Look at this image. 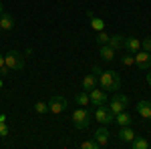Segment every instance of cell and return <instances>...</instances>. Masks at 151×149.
Returning <instances> with one entry per match:
<instances>
[{
  "label": "cell",
  "mask_w": 151,
  "mask_h": 149,
  "mask_svg": "<svg viewBox=\"0 0 151 149\" xmlns=\"http://www.w3.org/2000/svg\"><path fill=\"white\" fill-rule=\"evenodd\" d=\"M141 48L147 50V53H151V36H145V38L141 40Z\"/></svg>",
  "instance_id": "26"
},
{
  "label": "cell",
  "mask_w": 151,
  "mask_h": 149,
  "mask_svg": "<svg viewBox=\"0 0 151 149\" xmlns=\"http://www.w3.org/2000/svg\"><path fill=\"white\" fill-rule=\"evenodd\" d=\"M115 123H117L119 127H131L133 119H131V115H129L127 111H121V113L115 115Z\"/></svg>",
  "instance_id": "15"
},
{
  "label": "cell",
  "mask_w": 151,
  "mask_h": 149,
  "mask_svg": "<svg viewBox=\"0 0 151 149\" xmlns=\"http://www.w3.org/2000/svg\"><path fill=\"white\" fill-rule=\"evenodd\" d=\"M8 73H10V69L6 67V60H4V55H0V75H2V77H6Z\"/></svg>",
  "instance_id": "25"
},
{
  "label": "cell",
  "mask_w": 151,
  "mask_h": 149,
  "mask_svg": "<svg viewBox=\"0 0 151 149\" xmlns=\"http://www.w3.org/2000/svg\"><path fill=\"white\" fill-rule=\"evenodd\" d=\"M91 119H93V113L89 111V109H85V107H79L75 113H73V125L75 129H87V127L91 125Z\"/></svg>",
  "instance_id": "2"
},
{
  "label": "cell",
  "mask_w": 151,
  "mask_h": 149,
  "mask_svg": "<svg viewBox=\"0 0 151 149\" xmlns=\"http://www.w3.org/2000/svg\"><path fill=\"white\" fill-rule=\"evenodd\" d=\"M75 101L79 103V107H87V105L91 103V99H89V93L87 91H79L75 95Z\"/></svg>",
  "instance_id": "19"
},
{
  "label": "cell",
  "mask_w": 151,
  "mask_h": 149,
  "mask_svg": "<svg viewBox=\"0 0 151 149\" xmlns=\"http://www.w3.org/2000/svg\"><path fill=\"white\" fill-rule=\"evenodd\" d=\"M123 45H125V36H121V35L109 36V46H111V48H115V50H121V48H123Z\"/></svg>",
  "instance_id": "17"
},
{
  "label": "cell",
  "mask_w": 151,
  "mask_h": 149,
  "mask_svg": "<svg viewBox=\"0 0 151 149\" xmlns=\"http://www.w3.org/2000/svg\"><path fill=\"white\" fill-rule=\"evenodd\" d=\"M91 28L95 32H101V30H105V22L101 18H97V16H91Z\"/></svg>",
  "instance_id": "20"
},
{
  "label": "cell",
  "mask_w": 151,
  "mask_h": 149,
  "mask_svg": "<svg viewBox=\"0 0 151 149\" xmlns=\"http://www.w3.org/2000/svg\"><path fill=\"white\" fill-rule=\"evenodd\" d=\"M123 48H125L127 53H131V55H135L137 50H141V38H135V36H129V38H125V45H123Z\"/></svg>",
  "instance_id": "10"
},
{
  "label": "cell",
  "mask_w": 151,
  "mask_h": 149,
  "mask_svg": "<svg viewBox=\"0 0 151 149\" xmlns=\"http://www.w3.org/2000/svg\"><path fill=\"white\" fill-rule=\"evenodd\" d=\"M2 12H4V6H2V2H0V16H2Z\"/></svg>",
  "instance_id": "30"
},
{
  "label": "cell",
  "mask_w": 151,
  "mask_h": 149,
  "mask_svg": "<svg viewBox=\"0 0 151 149\" xmlns=\"http://www.w3.org/2000/svg\"><path fill=\"white\" fill-rule=\"evenodd\" d=\"M127 105H129V99L125 97V95H113V99H111V101H107V107L111 109V113H113V115L125 111V109H127Z\"/></svg>",
  "instance_id": "6"
},
{
  "label": "cell",
  "mask_w": 151,
  "mask_h": 149,
  "mask_svg": "<svg viewBox=\"0 0 151 149\" xmlns=\"http://www.w3.org/2000/svg\"><path fill=\"white\" fill-rule=\"evenodd\" d=\"M115 48H111L109 45H101V48H99V55H101V58L103 60H107V63H113L115 60Z\"/></svg>",
  "instance_id": "14"
},
{
  "label": "cell",
  "mask_w": 151,
  "mask_h": 149,
  "mask_svg": "<svg viewBox=\"0 0 151 149\" xmlns=\"http://www.w3.org/2000/svg\"><path fill=\"white\" fill-rule=\"evenodd\" d=\"M81 149H99V143L95 139H89V141H83L81 143Z\"/></svg>",
  "instance_id": "24"
},
{
  "label": "cell",
  "mask_w": 151,
  "mask_h": 149,
  "mask_svg": "<svg viewBox=\"0 0 151 149\" xmlns=\"http://www.w3.org/2000/svg\"><path fill=\"white\" fill-rule=\"evenodd\" d=\"M89 99H91V103H93L95 107H97V105H105L107 103V91L95 87L93 91H89Z\"/></svg>",
  "instance_id": "9"
},
{
  "label": "cell",
  "mask_w": 151,
  "mask_h": 149,
  "mask_svg": "<svg viewBox=\"0 0 151 149\" xmlns=\"http://www.w3.org/2000/svg\"><path fill=\"white\" fill-rule=\"evenodd\" d=\"M67 107H69V101L65 99V97H60V95H55V97H50L48 99V111L55 115H60L67 111Z\"/></svg>",
  "instance_id": "5"
},
{
  "label": "cell",
  "mask_w": 151,
  "mask_h": 149,
  "mask_svg": "<svg viewBox=\"0 0 151 149\" xmlns=\"http://www.w3.org/2000/svg\"><path fill=\"white\" fill-rule=\"evenodd\" d=\"M133 57H135V65H137L141 71L151 69V53H147V50H137Z\"/></svg>",
  "instance_id": "7"
},
{
  "label": "cell",
  "mask_w": 151,
  "mask_h": 149,
  "mask_svg": "<svg viewBox=\"0 0 151 149\" xmlns=\"http://www.w3.org/2000/svg\"><path fill=\"white\" fill-rule=\"evenodd\" d=\"M0 89H2V81H0Z\"/></svg>",
  "instance_id": "31"
},
{
  "label": "cell",
  "mask_w": 151,
  "mask_h": 149,
  "mask_svg": "<svg viewBox=\"0 0 151 149\" xmlns=\"http://www.w3.org/2000/svg\"><path fill=\"white\" fill-rule=\"evenodd\" d=\"M91 73H93L95 77H97V79H99V75H101V73H103V69H101V67H99V65H95L93 69H91Z\"/></svg>",
  "instance_id": "28"
},
{
  "label": "cell",
  "mask_w": 151,
  "mask_h": 149,
  "mask_svg": "<svg viewBox=\"0 0 151 149\" xmlns=\"http://www.w3.org/2000/svg\"><path fill=\"white\" fill-rule=\"evenodd\" d=\"M14 16L8 14V12H2V16H0V30H12L14 28Z\"/></svg>",
  "instance_id": "13"
},
{
  "label": "cell",
  "mask_w": 151,
  "mask_h": 149,
  "mask_svg": "<svg viewBox=\"0 0 151 149\" xmlns=\"http://www.w3.org/2000/svg\"><path fill=\"white\" fill-rule=\"evenodd\" d=\"M137 113H139V117H143L145 121H149L151 119V101H139V103H137Z\"/></svg>",
  "instance_id": "12"
},
{
  "label": "cell",
  "mask_w": 151,
  "mask_h": 149,
  "mask_svg": "<svg viewBox=\"0 0 151 149\" xmlns=\"http://www.w3.org/2000/svg\"><path fill=\"white\" fill-rule=\"evenodd\" d=\"M4 60H6V67L10 71H22L24 69V57L18 50H8L4 55Z\"/></svg>",
  "instance_id": "4"
},
{
  "label": "cell",
  "mask_w": 151,
  "mask_h": 149,
  "mask_svg": "<svg viewBox=\"0 0 151 149\" xmlns=\"http://www.w3.org/2000/svg\"><path fill=\"white\" fill-rule=\"evenodd\" d=\"M99 87L107 93H117L121 89V77H119V73L117 71H105L99 75Z\"/></svg>",
  "instance_id": "1"
},
{
  "label": "cell",
  "mask_w": 151,
  "mask_h": 149,
  "mask_svg": "<svg viewBox=\"0 0 151 149\" xmlns=\"http://www.w3.org/2000/svg\"><path fill=\"white\" fill-rule=\"evenodd\" d=\"M35 111L38 115L48 113V103H45V101H36V103H35Z\"/></svg>",
  "instance_id": "21"
},
{
  "label": "cell",
  "mask_w": 151,
  "mask_h": 149,
  "mask_svg": "<svg viewBox=\"0 0 151 149\" xmlns=\"http://www.w3.org/2000/svg\"><path fill=\"white\" fill-rule=\"evenodd\" d=\"M8 133H10L8 125H6L4 121H0V137H8Z\"/></svg>",
  "instance_id": "27"
},
{
  "label": "cell",
  "mask_w": 151,
  "mask_h": 149,
  "mask_svg": "<svg viewBox=\"0 0 151 149\" xmlns=\"http://www.w3.org/2000/svg\"><path fill=\"white\" fill-rule=\"evenodd\" d=\"M129 145H131V149H147V147H149V141H147L145 137H139V135H135V139H133Z\"/></svg>",
  "instance_id": "18"
},
{
  "label": "cell",
  "mask_w": 151,
  "mask_h": 149,
  "mask_svg": "<svg viewBox=\"0 0 151 149\" xmlns=\"http://www.w3.org/2000/svg\"><path fill=\"white\" fill-rule=\"evenodd\" d=\"M145 81H147V85H149V87H151V71H149V73H147V77H145Z\"/></svg>",
  "instance_id": "29"
},
{
  "label": "cell",
  "mask_w": 151,
  "mask_h": 149,
  "mask_svg": "<svg viewBox=\"0 0 151 149\" xmlns=\"http://www.w3.org/2000/svg\"><path fill=\"white\" fill-rule=\"evenodd\" d=\"M95 87H97V77H95L93 73L91 75H85V79H83V91H93Z\"/></svg>",
  "instance_id": "16"
},
{
  "label": "cell",
  "mask_w": 151,
  "mask_h": 149,
  "mask_svg": "<svg viewBox=\"0 0 151 149\" xmlns=\"http://www.w3.org/2000/svg\"><path fill=\"white\" fill-rule=\"evenodd\" d=\"M109 137H111V133H109V129L107 127H99L97 131H95V135H93V139L99 143V147H107L109 145Z\"/></svg>",
  "instance_id": "8"
},
{
  "label": "cell",
  "mask_w": 151,
  "mask_h": 149,
  "mask_svg": "<svg viewBox=\"0 0 151 149\" xmlns=\"http://www.w3.org/2000/svg\"><path fill=\"white\" fill-rule=\"evenodd\" d=\"M121 63H123L125 67H131V65H135V57H133L131 53H127V55L121 57Z\"/></svg>",
  "instance_id": "23"
},
{
  "label": "cell",
  "mask_w": 151,
  "mask_h": 149,
  "mask_svg": "<svg viewBox=\"0 0 151 149\" xmlns=\"http://www.w3.org/2000/svg\"><path fill=\"white\" fill-rule=\"evenodd\" d=\"M97 45H99V46H101V45H109V35L103 32V30L97 32Z\"/></svg>",
  "instance_id": "22"
},
{
  "label": "cell",
  "mask_w": 151,
  "mask_h": 149,
  "mask_svg": "<svg viewBox=\"0 0 151 149\" xmlns=\"http://www.w3.org/2000/svg\"><path fill=\"white\" fill-rule=\"evenodd\" d=\"M117 137L121 143H131L133 139H135V131L131 129V127H121L119 131H117Z\"/></svg>",
  "instance_id": "11"
},
{
  "label": "cell",
  "mask_w": 151,
  "mask_h": 149,
  "mask_svg": "<svg viewBox=\"0 0 151 149\" xmlns=\"http://www.w3.org/2000/svg\"><path fill=\"white\" fill-rule=\"evenodd\" d=\"M93 117L101 123V125H111V123L115 121V115L111 113V109L107 107V103H105V105H97V107H95Z\"/></svg>",
  "instance_id": "3"
}]
</instances>
